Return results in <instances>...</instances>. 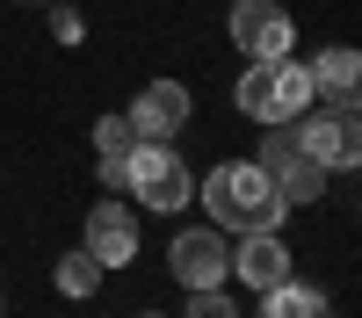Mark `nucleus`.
<instances>
[{"mask_svg":"<svg viewBox=\"0 0 362 318\" xmlns=\"http://www.w3.org/2000/svg\"><path fill=\"white\" fill-rule=\"evenodd\" d=\"M196 195H203V217L218 224L225 239H247V231H283V217H290V202L276 195V181H268L254 159L210 166L203 181H196Z\"/></svg>","mask_w":362,"mask_h":318,"instance_id":"f257e3e1","label":"nucleus"},{"mask_svg":"<svg viewBox=\"0 0 362 318\" xmlns=\"http://www.w3.org/2000/svg\"><path fill=\"white\" fill-rule=\"evenodd\" d=\"M319 94H312V66H297V58H254L247 73H239V116L261 130L276 123H297Z\"/></svg>","mask_w":362,"mask_h":318,"instance_id":"f03ea898","label":"nucleus"},{"mask_svg":"<svg viewBox=\"0 0 362 318\" xmlns=\"http://www.w3.org/2000/svg\"><path fill=\"white\" fill-rule=\"evenodd\" d=\"M116 188L138 195L145 210H189V202H196V173H189V159H181L174 145L138 137L131 159H124V173H116Z\"/></svg>","mask_w":362,"mask_h":318,"instance_id":"7ed1b4c3","label":"nucleus"},{"mask_svg":"<svg viewBox=\"0 0 362 318\" xmlns=\"http://www.w3.org/2000/svg\"><path fill=\"white\" fill-rule=\"evenodd\" d=\"M290 137H297V152L305 159H319L326 173L334 166H355L362 159V123H355V102H334V109H305L290 123Z\"/></svg>","mask_w":362,"mask_h":318,"instance_id":"20e7f679","label":"nucleus"},{"mask_svg":"<svg viewBox=\"0 0 362 318\" xmlns=\"http://www.w3.org/2000/svg\"><path fill=\"white\" fill-rule=\"evenodd\" d=\"M225 29H232V44H239L247 66L254 58H290V44H297V22H290L283 0H232Z\"/></svg>","mask_w":362,"mask_h":318,"instance_id":"39448f33","label":"nucleus"},{"mask_svg":"<svg viewBox=\"0 0 362 318\" xmlns=\"http://www.w3.org/2000/svg\"><path fill=\"white\" fill-rule=\"evenodd\" d=\"M254 166L268 173V181H276V195L290 202V210H297V202H319V195H326V166L297 152V137H290V123H276V130L261 137V159H254Z\"/></svg>","mask_w":362,"mask_h":318,"instance_id":"423d86ee","label":"nucleus"},{"mask_svg":"<svg viewBox=\"0 0 362 318\" xmlns=\"http://www.w3.org/2000/svg\"><path fill=\"white\" fill-rule=\"evenodd\" d=\"M167 268H174L181 289H225V275H232V246H225V231H218V224L181 231V239L167 246Z\"/></svg>","mask_w":362,"mask_h":318,"instance_id":"0eeeda50","label":"nucleus"},{"mask_svg":"<svg viewBox=\"0 0 362 318\" xmlns=\"http://www.w3.org/2000/svg\"><path fill=\"white\" fill-rule=\"evenodd\" d=\"M189 87L181 80H145L138 94H131V109H124V123L138 130V137H160V145H174V130H189Z\"/></svg>","mask_w":362,"mask_h":318,"instance_id":"6e6552de","label":"nucleus"},{"mask_svg":"<svg viewBox=\"0 0 362 318\" xmlns=\"http://www.w3.org/2000/svg\"><path fill=\"white\" fill-rule=\"evenodd\" d=\"M80 246L95 253L102 268H131V260H138V217H131V202H95Z\"/></svg>","mask_w":362,"mask_h":318,"instance_id":"1a4fd4ad","label":"nucleus"},{"mask_svg":"<svg viewBox=\"0 0 362 318\" xmlns=\"http://www.w3.org/2000/svg\"><path fill=\"white\" fill-rule=\"evenodd\" d=\"M232 275L247 282V289L290 282V246H283V231H247V239L232 246Z\"/></svg>","mask_w":362,"mask_h":318,"instance_id":"9d476101","label":"nucleus"},{"mask_svg":"<svg viewBox=\"0 0 362 318\" xmlns=\"http://www.w3.org/2000/svg\"><path fill=\"white\" fill-rule=\"evenodd\" d=\"M355 80H362V58H355V44H326V51L312 58V94L355 102Z\"/></svg>","mask_w":362,"mask_h":318,"instance_id":"9b49d317","label":"nucleus"},{"mask_svg":"<svg viewBox=\"0 0 362 318\" xmlns=\"http://www.w3.org/2000/svg\"><path fill=\"white\" fill-rule=\"evenodd\" d=\"M261 318H334V304L305 282H276V289H261Z\"/></svg>","mask_w":362,"mask_h":318,"instance_id":"f8f14e48","label":"nucleus"},{"mask_svg":"<svg viewBox=\"0 0 362 318\" xmlns=\"http://www.w3.org/2000/svg\"><path fill=\"white\" fill-rule=\"evenodd\" d=\"M131 145H138V130L124 123V116H102V123H95V152H102V188H116V173H124Z\"/></svg>","mask_w":362,"mask_h":318,"instance_id":"ddd939ff","label":"nucleus"},{"mask_svg":"<svg viewBox=\"0 0 362 318\" xmlns=\"http://www.w3.org/2000/svg\"><path fill=\"white\" fill-rule=\"evenodd\" d=\"M102 275H109V268H102V260L87 253V246H73V253L51 268V282L66 289V297H95V289H102Z\"/></svg>","mask_w":362,"mask_h":318,"instance_id":"4468645a","label":"nucleus"},{"mask_svg":"<svg viewBox=\"0 0 362 318\" xmlns=\"http://www.w3.org/2000/svg\"><path fill=\"white\" fill-rule=\"evenodd\" d=\"M181 318H239V304L225 297V289H189V311Z\"/></svg>","mask_w":362,"mask_h":318,"instance_id":"2eb2a0df","label":"nucleus"},{"mask_svg":"<svg viewBox=\"0 0 362 318\" xmlns=\"http://www.w3.org/2000/svg\"><path fill=\"white\" fill-rule=\"evenodd\" d=\"M51 37H58V44H80L87 29H80V15H51Z\"/></svg>","mask_w":362,"mask_h":318,"instance_id":"dca6fc26","label":"nucleus"},{"mask_svg":"<svg viewBox=\"0 0 362 318\" xmlns=\"http://www.w3.org/2000/svg\"><path fill=\"white\" fill-rule=\"evenodd\" d=\"M145 318H160V311H145Z\"/></svg>","mask_w":362,"mask_h":318,"instance_id":"f3484780","label":"nucleus"},{"mask_svg":"<svg viewBox=\"0 0 362 318\" xmlns=\"http://www.w3.org/2000/svg\"><path fill=\"white\" fill-rule=\"evenodd\" d=\"M22 8H29V0H22Z\"/></svg>","mask_w":362,"mask_h":318,"instance_id":"a211bd4d","label":"nucleus"}]
</instances>
